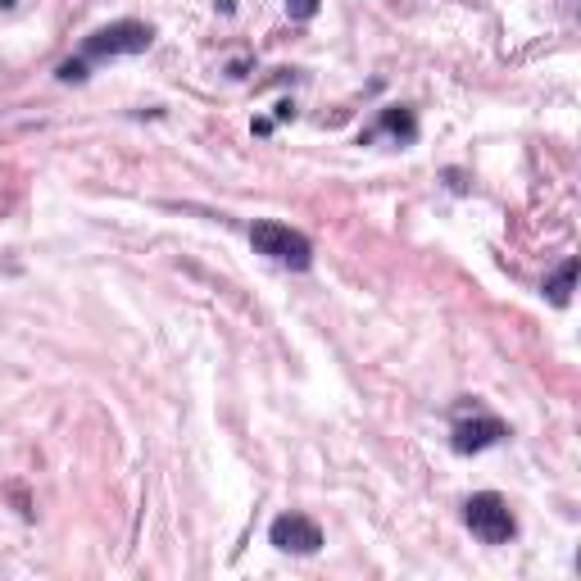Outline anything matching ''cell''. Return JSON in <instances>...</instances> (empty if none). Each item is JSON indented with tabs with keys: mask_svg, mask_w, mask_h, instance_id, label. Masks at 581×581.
<instances>
[{
	"mask_svg": "<svg viewBox=\"0 0 581 581\" xmlns=\"http://www.w3.org/2000/svg\"><path fill=\"white\" fill-rule=\"evenodd\" d=\"M382 128L386 132H400V137L404 141H409V137H414V114H409V109H386V114H382Z\"/></svg>",
	"mask_w": 581,
	"mask_h": 581,
	"instance_id": "cell-7",
	"label": "cell"
},
{
	"mask_svg": "<svg viewBox=\"0 0 581 581\" xmlns=\"http://www.w3.org/2000/svg\"><path fill=\"white\" fill-rule=\"evenodd\" d=\"M463 522H468V532L482 536L486 545H509L513 536H518V518H513L509 500L495 491H482L463 504Z\"/></svg>",
	"mask_w": 581,
	"mask_h": 581,
	"instance_id": "cell-3",
	"label": "cell"
},
{
	"mask_svg": "<svg viewBox=\"0 0 581 581\" xmlns=\"http://www.w3.org/2000/svg\"><path fill=\"white\" fill-rule=\"evenodd\" d=\"M577 259H568V264L559 268V273L550 277V282H545V296L554 300V305H568V296H572V282H577Z\"/></svg>",
	"mask_w": 581,
	"mask_h": 581,
	"instance_id": "cell-6",
	"label": "cell"
},
{
	"mask_svg": "<svg viewBox=\"0 0 581 581\" xmlns=\"http://www.w3.org/2000/svg\"><path fill=\"white\" fill-rule=\"evenodd\" d=\"M10 5H19V0H0V10H10Z\"/></svg>",
	"mask_w": 581,
	"mask_h": 581,
	"instance_id": "cell-10",
	"label": "cell"
},
{
	"mask_svg": "<svg viewBox=\"0 0 581 581\" xmlns=\"http://www.w3.org/2000/svg\"><path fill=\"white\" fill-rule=\"evenodd\" d=\"M318 5H323V0H286V14H291V19H314Z\"/></svg>",
	"mask_w": 581,
	"mask_h": 581,
	"instance_id": "cell-8",
	"label": "cell"
},
{
	"mask_svg": "<svg viewBox=\"0 0 581 581\" xmlns=\"http://www.w3.org/2000/svg\"><path fill=\"white\" fill-rule=\"evenodd\" d=\"M155 41V28L137 19L109 23V28H96L91 37H82V60H119V55H141Z\"/></svg>",
	"mask_w": 581,
	"mask_h": 581,
	"instance_id": "cell-2",
	"label": "cell"
},
{
	"mask_svg": "<svg viewBox=\"0 0 581 581\" xmlns=\"http://www.w3.org/2000/svg\"><path fill=\"white\" fill-rule=\"evenodd\" d=\"M504 436H509V427L495 414H486L482 404H473V418H454V450L459 454H482Z\"/></svg>",
	"mask_w": 581,
	"mask_h": 581,
	"instance_id": "cell-5",
	"label": "cell"
},
{
	"mask_svg": "<svg viewBox=\"0 0 581 581\" xmlns=\"http://www.w3.org/2000/svg\"><path fill=\"white\" fill-rule=\"evenodd\" d=\"M268 541L282 554H318L323 550V527L305 513H282V518L268 527Z\"/></svg>",
	"mask_w": 581,
	"mask_h": 581,
	"instance_id": "cell-4",
	"label": "cell"
},
{
	"mask_svg": "<svg viewBox=\"0 0 581 581\" xmlns=\"http://www.w3.org/2000/svg\"><path fill=\"white\" fill-rule=\"evenodd\" d=\"M250 246H255L259 255L277 259V264L296 268V273H305V268L314 264V246H309L305 232L277 223V218H259V223L250 227Z\"/></svg>",
	"mask_w": 581,
	"mask_h": 581,
	"instance_id": "cell-1",
	"label": "cell"
},
{
	"mask_svg": "<svg viewBox=\"0 0 581 581\" xmlns=\"http://www.w3.org/2000/svg\"><path fill=\"white\" fill-rule=\"evenodd\" d=\"M87 78V60H64L60 64V82H82Z\"/></svg>",
	"mask_w": 581,
	"mask_h": 581,
	"instance_id": "cell-9",
	"label": "cell"
}]
</instances>
